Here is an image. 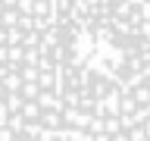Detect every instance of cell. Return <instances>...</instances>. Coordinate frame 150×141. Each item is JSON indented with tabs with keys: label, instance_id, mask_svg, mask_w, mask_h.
<instances>
[{
	"label": "cell",
	"instance_id": "cell-1",
	"mask_svg": "<svg viewBox=\"0 0 150 141\" xmlns=\"http://www.w3.org/2000/svg\"><path fill=\"white\" fill-rule=\"evenodd\" d=\"M0 141H150V0H0Z\"/></svg>",
	"mask_w": 150,
	"mask_h": 141
}]
</instances>
